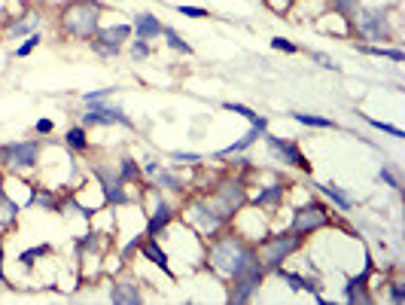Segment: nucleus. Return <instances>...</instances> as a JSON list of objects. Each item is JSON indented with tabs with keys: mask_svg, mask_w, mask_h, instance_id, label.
I'll return each mask as SVG.
<instances>
[{
	"mask_svg": "<svg viewBox=\"0 0 405 305\" xmlns=\"http://www.w3.org/2000/svg\"><path fill=\"white\" fill-rule=\"evenodd\" d=\"M262 137H265V144H269V150H271L274 159H281L283 165H292L296 171H311L305 153L299 150L296 141H287V137H274V135H269V132H265Z\"/></svg>",
	"mask_w": 405,
	"mask_h": 305,
	"instance_id": "423d86ee",
	"label": "nucleus"
},
{
	"mask_svg": "<svg viewBox=\"0 0 405 305\" xmlns=\"http://www.w3.org/2000/svg\"><path fill=\"white\" fill-rule=\"evenodd\" d=\"M6 196V192H4V183H0V199H4Z\"/></svg>",
	"mask_w": 405,
	"mask_h": 305,
	"instance_id": "de8ad7c7",
	"label": "nucleus"
},
{
	"mask_svg": "<svg viewBox=\"0 0 405 305\" xmlns=\"http://www.w3.org/2000/svg\"><path fill=\"white\" fill-rule=\"evenodd\" d=\"M162 27L165 25L153 13H137L134 25H131V34H137L141 40H153V37H162Z\"/></svg>",
	"mask_w": 405,
	"mask_h": 305,
	"instance_id": "2eb2a0df",
	"label": "nucleus"
},
{
	"mask_svg": "<svg viewBox=\"0 0 405 305\" xmlns=\"http://www.w3.org/2000/svg\"><path fill=\"white\" fill-rule=\"evenodd\" d=\"M131 55L137 61H143L146 55H150V40H141V37H137V40L131 43Z\"/></svg>",
	"mask_w": 405,
	"mask_h": 305,
	"instance_id": "4c0bfd02",
	"label": "nucleus"
},
{
	"mask_svg": "<svg viewBox=\"0 0 405 305\" xmlns=\"http://www.w3.org/2000/svg\"><path fill=\"white\" fill-rule=\"evenodd\" d=\"M86 116H82V125H113V123H119V125H125V128H134V123L128 119L122 110L119 107H110V104H104V101H86Z\"/></svg>",
	"mask_w": 405,
	"mask_h": 305,
	"instance_id": "0eeeda50",
	"label": "nucleus"
},
{
	"mask_svg": "<svg viewBox=\"0 0 405 305\" xmlns=\"http://www.w3.org/2000/svg\"><path fill=\"white\" fill-rule=\"evenodd\" d=\"M34 27H37V15H25L22 22H13V25H9L6 37H25V34H34Z\"/></svg>",
	"mask_w": 405,
	"mask_h": 305,
	"instance_id": "c85d7f7f",
	"label": "nucleus"
},
{
	"mask_svg": "<svg viewBox=\"0 0 405 305\" xmlns=\"http://www.w3.org/2000/svg\"><path fill=\"white\" fill-rule=\"evenodd\" d=\"M49 251H52L49 244H37V247H31V251H25L22 256H18V263H22V266H27V269H31V266H34V260H40V256H46V254H49Z\"/></svg>",
	"mask_w": 405,
	"mask_h": 305,
	"instance_id": "473e14b6",
	"label": "nucleus"
},
{
	"mask_svg": "<svg viewBox=\"0 0 405 305\" xmlns=\"http://www.w3.org/2000/svg\"><path fill=\"white\" fill-rule=\"evenodd\" d=\"M271 49H278V52H290V55H296L299 52V46L292 43V40H287V37H274L271 40Z\"/></svg>",
	"mask_w": 405,
	"mask_h": 305,
	"instance_id": "c9c22d12",
	"label": "nucleus"
},
{
	"mask_svg": "<svg viewBox=\"0 0 405 305\" xmlns=\"http://www.w3.org/2000/svg\"><path fill=\"white\" fill-rule=\"evenodd\" d=\"M363 52L366 55H375V58H390V61H397V64L405 61V52L402 49H390V46H363Z\"/></svg>",
	"mask_w": 405,
	"mask_h": 305,
	"instance_id": "b1692460",
	"label": "nucleus"
},
{
	"mask_svg": "<svg viewBox=\"0 0 405 305\" xmlns=\"http://www.w3.org/2000/svg\"><path fill=\"white\" fill-rule=\"evenodd\" d=\"M40 43H43V40H40V34H27V40H25L22 46H18L15 55H18V58H25V55H31V52H34Z\"/></svg>",
	"mask_w": 405,
	"mask_h": 305,
	"instance_id": "f704fd0d",
	"label": "nucleus"
},
{
	"mask_svg": "<svg viewBox=\"0 0 405 305\" xmlns=\"http://www.w3.org/2000/svg\"><path fill=\"white\" fill-rule=\"evenodd\" d=\"M153 180H155V187H162V189L183 192V180H180L174 171H155V174H153Z\"/></svg>",
	"mask_w": 405,
	"mask_h": 305,
	"instance_id": "393cba45",
	"label": "nucleus"
},
{
	"mask_svg": "<svg viewBox=\"0 0 405 305\" xmlns=\"http://www.w3.org/2000/svg\"><path fill=\"white\" fill-rule=\"evenodd\" d=\"M378 180H381V183H387V187H390V189H402V180H399V178H397V174H393L390 168H381V174H378Z\"/></svg>",
	"mask_w": 405,
	"mask_h": 305,
	"instance_id": "58836bf2",
	"label": "nucleus"
},
{
	"mask_svg": "<svg viewBox=\"0 0 405 305\" xmlns=\"http://www.w3.org/2000/svg\"><path fill=\"white\" fill-rule=\"evenodd\" d=\"M0 281H6V275H4V247H0Z\"/></svg>",
	"mask_w": 405,
	"mask_h": 305,
	"instance_id": "a18cd8bd",
	"label": "nucleus"
},
{
	"mask_svg": "<svg viewBox=\"0 0 405 305\" xmlns=\"http://www.w3.org/2000/svg\"><path fill=\"white\" fill-rule=\"evenodd\" d=\"M256 260V247H250L241 235H214V244H210V266L232 278L244 269L247 263Z\"/></svg>",
	"mask_w": 405,
	"mask_h": 305,
	"instance_id": "f257e3e1",
	"label": "nucleus"
},
{
	"mask_svg": "<svg viewBox=\"0 0 405 305\" xmlns=\"http://www.w3.org/2000/svg\"><path fill=\"white\" fill-rule=\"evenodd\" d=\"M299 244H302V235L281 232V235H274V238H265V242L256 247V256H259V263L265 266V272H274L290 254L299 251Z\"/></svg>",
	"mask_w": 405,
	"mask_h": 305,
	"instance_id": "7ed1b4c3",
	"label": "nucleus"
},
{
	"mask_svg": "<svg viewBox=\"0 0 405 305\" xmlns=\"http://www.w3.org/2000/svg\"><path fill=\"white\" fill-rule=\"evenodd\" d=\"M390 299H393V302H405V290H402V284H390Z\"/></svg>",
	"mask_w": 405,
	"mask_h": 305,
	"instance_id": "c03bdc74",
	"label": "nucleus"
},
{
	"mask_svg": "<svg viewBox=\"0 0 405 305\" xmlns=\"http://www.w3.org/2000/svg\"><path fill=\"white\" fill-rule=\"evenodd\" d=\"M31 205H40V208H46V211H61V201L52 196L49 189H40L37 196L31 199Z\"/></svg>",
	"mask_w": 405,
	"mask_h": 305,
	"instance_id": "2f4dec72",
	"label": "nucleus"
},
{
	"mask_svg": "<svg viewBox=\"0 0 405 305\" xmlns=\"http://www.w3.org/2000/svg\"><path fill=\"white\" fill-rule=\"evenodd\" d=\"M308 58H314L317 64H323L326 70H335V68H338V64H335L333 58H329V55H323V52H308Z\"/></svg>",
	"mask_w": 405,
	"mask_h": 305,
	"instance_id": "a19ab883",
	"label": "nucleus"
},
{
	"mask_svg": "<svg viewBox=\"0 0 405 305\" xmlns=\"http://www.w3.org/2000/svg\"><path fill=\"white\" fill-rule=\"evenodd\" d=\"M162 34H165V40H168L171 49H177V52H183V55H192V46H189L186 40H183V37H180L177 31H174V27L165 25V27H162Z\"/></svg>",
	"mask_w": 405,
	"mask_h": 305,
	"instance_id": "cd10ccee",
	"label": "nucleus"
},
{
	"mask_svg": "<svg viewBox=\"0 0 405 305\" xmlns=\"http://www.w3.org/2000/svg\"><path fill=\"white\" fill-rule=\"evenodd\" d=\"M354 22H356V31L363 37H369V40H390L393 37L387 15L378 13V9H360Z\"/></svg>",
	"mask_w": 405,
	"mask_h": 305,
	"instance_id": "1a4fd4ad",
	"label": "nucleus"
},
{
	"mask_svg": "<svg viewBox=\"0 0 405 305\" xmlns=\"http://www.w3.org/2000/svg\"><path fill=\"white\" fill-rule=\"evenodd\" d=\"M265 135V128H256V125H250V132H247L241 141H235V144H229V147H223V150H219L217 156L219 159H226V156H235V153H241V150H250V147L259 141V137Z\"/></svg>",
	"mask_w": 405,
	"mask_h": 305,
	"instance_id": "a211bd4d",
	"label": "nucleus"
},
{
	"mask_svg": "<svg viewBox=\"0 0 405 305\" xmlns=\"http://www.w3.org/2000/svg\"><path fill=\"white\" fill-rule=\"evenodd\" d=\"M269 4H271V0H269Z\"/></svg>",
	"mask_w": 405,
	"mask_h": 305,
	"instance_id": "09e8293b",
	"label": "nucleus"
},
{
	"mask_svg": "<svg viewBox=\"0 0 405 305\" xmlns=\"http://www.w3.org/2000/svg\"><path fill=\"white\" fill-rule=\"evenodd\" d=\"M64 144H68L70 150H77V153L89 150V132H86V125H73V128H68V132H64Z\"/></svg>",
	"mask_w": 405,
	"mask_h": 305,
	"instance_id": "aec40b11",
	"label": "nucleus"
},
{
	"mask_svg": "<svg viewBox=\"0 0 405 305\" xmlns=\"http://www.w3.org/2000/svg\"><path fill=\"white\" fill-rule=\"evenodd\" d=\"M360 116H363V113H360ZM363 119H366V123H369L372 128H378V132H384V135H393V137H399V141L405 137V132H402V128L390 125V123H381V119H372V116H363Z\"/></svg>",
	"mask_w": 405,
	"mask_h": 305,
	"instance_id": "72a5a7b5",
	"label": "nucleus"
},
{
	"mask_svg": "<svg viewBox=\"0 0 405 305\" xmlns=\"http://www.w3.org/2000/svg\"><path fill=\"white\" fill-rule=\"evenodd\" d=\"M61 31L79 40H89L101 31V4L98 0H70L61 9Z\"/></svg>",
	"mask_w": 405,
	"mask_h": 305,
	"instance_id": "f03ea898",
	"label": "nucleus"
},
{
	"mask_svg": "<svg viewBox=\"0 0 405 305\" xmlns=\"http://www.w3.org/2000/svg\"><path fill=\"white\" fill-rule=\"evenodd\" d=\"M265 278V266L259 263V256H256L253 263H247L241 272L232 275V293H229V299L232 302H250L256 297V290H259V284Z\"/></svg>",
	"mask_w": 405,
	"mask_h": 305,
	"instance_id": "39448f33",
	"label": "nucleus"
},
{
	"mask_svg": "<svg viewBox=\"0 0 405 305\" xmlns=\"http://www.w3.org/2000/svg\"><path fill=\"white\" fill-rule=\"evenodd\" d=\"M40 159V144L37 141H22V144H9L6 147V165L9 168H34Z\"/></svg>",
	"mask_w": 405,
	"mask_h": 305,
	"instance_id": "f8f14e48",
	"label": "nucleus"
},
{
	"mask_svg": "<svg viewBox=\"0 0 405 305\" xmlns=\"http://www.w3.org/2000/svg\"><path fill=\"white\" fill-rule=\"evenodd\" d=\"M333 9L345 22H354L356 13H360V0H333Z\"/></svg>",
	"mask_w": 405,
	"mask_h": 305,
	"instance_id": "bb28decb",
	"label": "nucleus"
},
{
	"mask_svg": "<svg viewBox=\"0 0 405 305\" xmlns=\"http://www.w3.org/2000/svg\"><path fill=\"white\" fill-rule=\"evenodd\" d=\"M91 174L101 180V189H104L107 201H113V205H128L131 196L125 192V180L119 178V171L107 168V165H91Z\"/></svg>",
	"mask_w": 405,
	"mask_h": 305,
	"instance_id": "9d476101",
	"label": "nucleus"
},
{
	"mask_svg": "<svg viewBox=\"0 0 405 305\" xmlns=\"http://www.w3.org/2000/svg\"><path fill=\"white\" fill-rule=\"evenodd\" d=\"M205 201H207V208L214 211L217 217H223V220L235 217L238 211L244 208V201H247L244 183H241V180H226V183H219L214 196H207Z\"/></svg>",
	"mask_w": 405,
	"mask_h": 305,
	"instance_id": "20e7f679",
	"label": "nucleus"
},
{
	"mask_svg": "<svg viewBox=\"0 0 405 305\" xmlns=\"http://www.w3.org/2000/svg\"><path fill=\"white\" fill-rule=\"evenodd\" d=\"M116 92V86H107V89H95V92H86L82 95V101H104V98H110Z\"/></svg>",
	"mask_w": 405,
	"mask_h": 305,
	"instance_id": "ea45409f",
	"label": "nucleus"
},
{
	"mask_svg": "<svg viewBox=\"0 0 405 305\" xmlns=\"http://www.w3.org/2000/svg\"><path fill=\"white\" fill-rule=\"evenodd\" d=\"M137 251H141L153 266H159V269H162L165 275H168V278H174V272H171V266H168V263H171V260H168V254L162 251V244L155 242V238H146V242H141V247H137Z\"/></svg>",
	"mask_w": 405,
	"mask_h": 305,
	"instance_id": "dca6fc26",
	"label": "nucleus"
},
{
	"mask_svg": "<svg viewBox=\"0 0 405 305\" xmlns=\"http://www.w3.org/2000/svg\"><path fill=\"white\" fill-rule=\"evenodd\" d=\"M171 220H174V208L165 201L162 196L155 199V208H153V214H150V223H146V232L150 235H159L165 232V229L171 226Z\"/></svg>",
	"mask_w": 405,
	"mask_h": 305,
	"instance_id": "ddd939ff",
	"label": "nucleus"
},
{
	"mask_svg": "<svg viewBox=\"0 0 405 305\" xmlns=\"http://www.w3.org/2000/svg\"><path fill=\"white\" fill-rule=\"evenodd\" d=\"M177 13L186 15V18H207V9H205V6H186V4H180Z\"/></svg>",
	"mask_w": 405,
	"mask_h": 305,
	"instance_id": "e433bc0d",
	"label": "nucleus"
},
{
	"mask_svg": "<svg viewBox=\"0 0 405 305\" xmlns=\"http://www.w3.org/2000/svg\"><path fill=\"white\" fill-rule=\"evenodd\" d=\"M283 192H287V189H283V187H278V183H274V187L262 189L259 196L253 199V205H256V208H274V205H281V201H283Z\"/></svg>",
	"mask_w": 405,
	"mask_h": 305,
	"instance_id": "412c9836",
	"label": "nucleus"
},
{
	"mask_svg": "<svg viewBox=\"0 0 405 305\" xmlns=\"http://www.w3.org/2000/svg\"><path fill=\"white\" fill-rule=\"evenodd\" d=\"M326 223H329L326 208H323V205H317V201H311V205L299 208L296 214H292V226H290V232H296V235H311V232H317V229H323Z\"/></svg>",
	"mask_w": 405,
	"mask_h": 305,
	"instance_id": "6e6552de",
	"label": "nucleus"
},
{
	"mask_svg": "<svg viewBox=\"0 0 405 305\" xmlns=\"http://www.w3.org/2000/svg\"><path fill=\"white\" fill-rule=\"evenodd\" d=\"M110 299H113L116 305H137V302H143L141 290H137V284H131V281L113 284V290H110Z\"/></svg>",
	"mask_w": 405,
	"mask_h": 305,
	"instance_id": "f3484780",
	"label": "nucleus"
},
{
	"mask_svg": "<svg viewBox=\"0 0 405 305\" xmlns=\"http://www.w3.org/2000/svg\"><path fill=\"white\" fill-rule=\"evenodd\" d=\"M119 178H122L125 183H134V180H141V168H137V162L134 159H128V156H125V159H122V165H119Z\"/></svg>",
	"mask_w": 405,
	"mask_h": 305,
	"instance_id": "7c9ffc66",
	"label": "nucleus"
},
{
	"mask_svg": "<svg viewBox=\"0 0 405 305\" xmlns=\"http://www.w3.org/2000/svg\"><path fill=\"white\" fill-rule=\"evenodd\" d=\"M171 159H177V162H201V153H186V150H177V153H171Z\"/></svg>",
	"mask_w": 405,
	"mask_h": 305,
	"instance_id": "79ce46f5",
	"label": "nucleus"
},
{
	"mask_svg": "<svg viewBox=\"0 0 405 305\" xmlns=\"http://www.w3.org/2000/svg\"><path fill=\"white\" fill-rule=\"evenodd\" d=\"M314 189H320L323 196L333 201L335 208H342V211H351L354 208V199L347 196V192L342 189V187H335V183H314Z\"/></svg>",
	"mask_w": 405,
	"mask_h": 305,
	"instance_id": "6ab92c4d",
	"label": "nucleus"
},
{
	"mask_svg": "<svg viewBox=\"0 0 405 305\" xmlns=\"http://www.w3.org/2000/svg\"><path fill=\"white\" fill-rule=\"evenodd\" d=\"M186 220H189L192 226H198V232H201V235H207V238H214V235L219 232V229H223V223H226L223 217H217L214 211L207 208V201H205V199L192 201L189 211H186Z\"/></svg>",
	"mask_w": 405,
	"mask_h": 305,
	"instance_id": "9b49d317",
	"label": "nucleus"
},
{
	"mask_svg": "<svg viewBox=\"0 0 405 305\" xmlns=\"http://www.w3.org/2000/svg\"><path fill=\"white\" fill-rule=\"evenodd\" d=\"M34 128H37V135H49L55 125H52V119H37V125H34Z\"/></svg>",
	"mask_w": 405,
	"mask_h": 305,
	"instance_id": "37998d69",
	"label": "nucleus"
},
{
	"mask_svg": "<svg viewBox=\"0 0 405 305\" xmlns=\"http://www.w3.org/2000/svg\"><path fill=\"white\" fill-rule=\"evenodd\" d=\"M369 275H372V260H369V266H366L360 275H356V278L347 281V287H345V299H347V302H372V297L366 293Z\"/></svg>",
	"mask_w": 405,
	"mask_h": 305,
	"instance_id": "4468645a",
	"label": "nucleus"
},
{
	"mask_svg": "<svg viewBox=\"0 0 405 305\" xmlns=\"http://www.w3.org/2000/svg\"><path fill=\"white\" fill-rule=\"evenodd\" d=\"M274 275H278L281 281H287V284H290V290H311V293H317V284H314V281L302 278V275H292V272H283L281 266L274 269Z\"/></svg>",
	"mask_w": 405,
	"mask_h": 305,
	"instance_id": "4be33fe9",
	"label": "nucleus"
},
{
	"mask_svg": "<svg viewBox=\"0 0 405 305\" xmlns=\"http://www.w3.org/2000/svg\"><path fill=\"white\" fill-rule=\"evenodd\" d=\"M98 37L113 46H122L128 37H131V25H113V27H107V31H98Z\"/></svg>",
	"mask_w": 405,
	"mask_h": 305,
	"instance_id": "5701e85b",
	"label": "nucleus"
},
{
	"mask_svg": "<svg viewBox=\"0 0 405 305\" xmlns=\"http://www.w3.org/2000/svg\"><path fill=\"white\" fill-rule=\"evenodd\" d=\"M15 217H18V205H15L13 199L4 196V199H0V223H4V226H13Z\"/></svg>",
	"mask_w": 405,
	"mask_h": 305,
	"instance_id": "c756f323",
	"label": "nucleus"
},
{
	"mask_svg": "<svg viewBox=\"0 0 405 305\" xmlns=\"http://www.w3.org/2000/svg\"><path fill=\"white\" fill-rule=\"evenodd\" d=\"M296 123L311 125V128H335V123L329 116H317V113H290Z\"/></svg>",
	"mask_w": 405,
	"mask_h": 305,
	"instance_id": "a878e982",
	"label": "nucleus"
},
{
	"mask_svg": "<svg viewBox=\"0 0 405 305\" xmlns=\"http://www.w3.org/2000/svg\"><path fill=\"white\" fill-rule=\"evenodd\" d=\"M0 165H6V147H0Z\"/></svg>",
	"mask_w": 405,
	"mask_h": 305,
	"instance_id": "49530a36",
	"label": "nucleus"
}]
</instances>
